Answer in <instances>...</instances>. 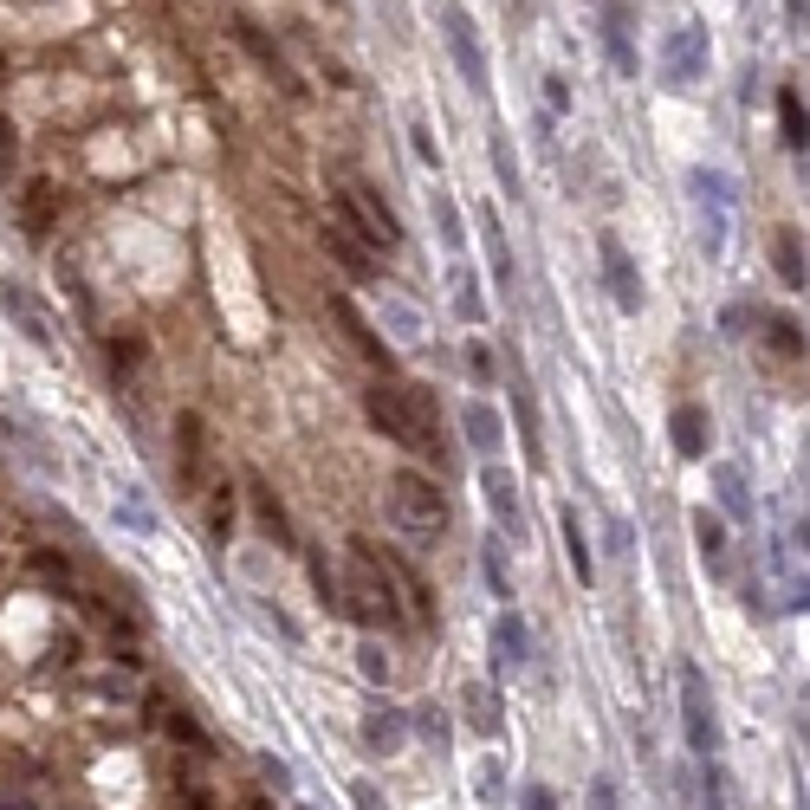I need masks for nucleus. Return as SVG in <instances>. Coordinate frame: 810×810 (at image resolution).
<instances>
[{"label":"nucleus","mask_w":810,"mask_h":810,"mask_svg":"<svg viewBox=\"0 0 810 810\" xmlns=\"http://www.w3.org/2000/svg\"><path fill=\"white\" fill-rule=\"evenodd\" d=\"M344 616L364 629H396L403 623V603H396V584L383 571L376 545L350 539V584H344Z\"/></svg>","instance_id":"nucleus-1"},{"label":"nucleus","mask_w":810,"mask_h":810,"mask_svg":"<svg viewBox=\"0 0 810 810\" xmlns=\"http://www.w3.org/2000/svg\"><path fill=\"white\" fill-rule=\"evenodd\" d=\"M332 201H337V221H344V234H350V240H357L369 259H376V254H383V259L403 254V221L383 208V195H376L369 182L332 188Z\"/></svg>","instance_id":"nucleus-2"},{"label":"nucleus","mask_w":810,"mask_h":810,"mask_svg":"<svg viewBox=\"0 0 810 810\" xmlns=\"http://www.w3.org/2000/svg\"><path fill=\"white\" fill-rule=\"evenodd\" d=\"M389 513H396V525L408 539H442L447 532V500L435 486V474H422V467H403L389 480Z\"/></svg>","instance_id":"nucleus-3"},{"label":"nucleus","mask_w":810,"mask_h":810,"mask_svg":"<svg viewBox=\"0 0 810 810\" xmlns=\"http://www.w3.org/2000/svg\"><path fill=\"white\" fill-rule=\"evenodd\" d=\"M681 733H688V752L700 765L720 759V720H713V694H707V674L694 662H681Z\"/></svg>","instance_id":"nucleus-4"},{"label":"nucleus","mask_w":810,"mask_h":810,"mask_svg":"<svg viewBox=\"0 0 810 810\" xmlns=\"http://www.w3.org/2000/svg\"><path fill=\"white\" fill-rule=\"evenodd\" d=\"M707 66H713V39H707V27H700V20H681V27L668 33V52H662L668 91H694L700 78H707Z\"/></svg>","instance_id":"nucleus-5"},{"label":"nucleus","mask_w":810,"mask_h":810,"mask_svg":"<svg viewBox=\"0 0 810 810\" xmlns=\"http://www.w3.org/2000/svg\"><path fill=\"white\" fill-rule=\"evenodd\" d=\"M688 188H694V201L707 208V254H720L727 247V215H733V182H727V169H688Z\"/></svg>","instance_id":"nucleus-6"},{"label":"nucleus","mask_w":810,"mask_h":810,"mask_svg":"<svg viewBox=\"0 0 810 810\" xmlns=\"http://www.w3.org/2000/svg\"><path fill=\"white\" fill-rule=\"evenodd\" d=\"M480 500L500 518L506 539H525V500H518V474H506L500 461H480Z\"/></svg>","instance_id":"nucleus-7"},{"label":"nucleus","mask_w":810,"mask_h":810,"mask_svg":"<svg viewBox=\"0 0 810 810\" xmlns=\"http://www.w3.org/2000/svg\"><path fill=\"white\" fill-rule=\"evenodd\" d=\"M596 259H603V286H610V298H616V312H629V318H635L649 293H642V273H635L629 247L616 240V234H603V240H596Z\"/></svg>","instance_id":"nucleus-8"},{"label":"nucleus","mask_w":810,"mask_h":810,"mask_svg":"<svg viewBox=\"0 0 810 810\" xmlns=\"http://www.w3.org/2000/svg\"><path fill=\"white\" fill-rule=\"evenodd\" d=\"M176 480H182L188 493L208 486V422H201L195 408L176 415Z\"/></svg>","instance_id":"nucleus-9"},{"label":"nucleus","mask_w":810,"mask_h":810,"mask_svg":"<svg viewBox=\"0 0 810 810\" xmlns=\"http://www.w3.org/2000/svg\"><path fill=\"white\" fill-rule=\"evenodd\" d=\"M442 27H447V52H454L461 78H467L474 91H486V52H480L474 13H467V7H447V13H442Z\"/></svg>","instance_id":"nucleus-10"},{"label":"nucleus","mask_w":810,"mask_h":810,"mask_svg":"<svg viewBox=\"0 0 810 810\" xmlns=\"http://www.w3.org/2000/svg\"><path fill=\"white\" fill-rule=\"evenodd\" d=\"M325 305H332L337 332L350 337V350H357L364 364H376V369H389V364H396V357H389V337H383V332H369V318H364V312H357V305H350L344 293H332Z\"/></svg>","instance_id":"nucleus-11"},{"label":"nucleus","mask_w":810,"mask_h":810,"mask_svg":"<svg viewBox=\"0 0 810 810\" xmlns=\"http://www.w3.org/2000/svg\"><path fill=\"white\" fill-rule=\"evenodd\" d=\"M403 403H408V422H415V454L442 467V461H447V442H442V408H435V396H428L422 383H408Z\"/></svg>","instance_id":"nucleus-12"},{"label":"nucleus","mask_w":810,"mask_h":810,"mask_svg":"<svg viewBox=\"0 0 810 810\" xmlns=\"http://www.w3.org/2000/svg\"><path fill=\"white\" fill-rule=\"evenodd\" d=\"M364 415H369V428H383L396 447H408V454H415V422H408L403 389H383V383H376V389L364 396Z\"/></svg>","instance_id":"nucleus-13"},{"label":"nucleus","mask_w":810,"mask_h":810,"mask_svg":"<svg viewBox=\"0 0 810 810\" xmlns=\"http://www.w3.org/2000/svg\"><path fill=\"white\" fill-rule=\"evenodd\" d=\"M461 428H467V447H480V454H486V461H500V447H506V415H500V408L493 403H467L461 408Z\"/></svg>","instance_id":"nucleus-14"},{"label":"nucleus","mask_w":810,"mask_h":810,"mask_svg":"<svg viewBox=\"0 0 810 810\" xmlns=\"http://www.w3.org/2000/svg\"><path fill=\"white\" fill-rule=\"evenodd\" d=\"M668 435H674V454H681V461H700V454L713 447V422H707L700 403H681L668 415Z\"/></svg>","instance_id":"nucleus-15"},{"label":"nucleus","mask_w":810,"mask_h":810,"mask_svg":"<svg viewBox=\"0 0 810 810\" xmlns=\"http://www.w3.org/2000/svg\"><path fill=\"white\" fill-rule=\"evenodd\" d=\"M603 52H610V66H616L623 78L642 72V59H635V39H629V7H623V0H610V7H603Z\"/></svg>","instance_id":"nucleus-16"},{"label":"nucleus","mask_w":810,"mask_h":810,"mask_svg":"<svg viewBox=\"0 0 810 810\" xmlns=\"http://www.w3.org/2000/svg\"><path fill=\"white\" fill-rule=\"evenodd\" d=\"M0 312H7V318H13L20 332L33 337L39 350H52V325H46V312H39V305H33V298H27V293H20L13 279H0Z\"/></svg>","instance_id":"nucleus-17"},{"label":"nucleus","mask_w":810,"mask_h":810,"mask_svg":"<svg viewBox=\"0 0 810 810\" xmlns=\"http://www.w3.org/2000/svg\"><path fill=\"white\" fill-rule=\"evenodd\" d=\"M52 221H59V188H52V182H27V188H20V227H27L33 240H46Z\"/></svg>","instance_id":"nucleus-18"},{"label":"nucleus","mask_w":810,"mask_h":810,"mask_svg":"<svg viewBox=\"0 0 810 810\" xmlns=\"http://www.w3.org/2000/svg\"><path fill=\"white\" fill-rule=\"evenodd\" d=\"M376 557H383V571H389V584H396V603H408L422 623H435V596L422 584V571H415V564H396L389 552H376Z\"/></svg>","instance_id":"nucleus-19"},{"label":"nucleus","mask_w":810,"mask_h":810,"mask_svg":"<svg viewBox=\"0 0 810 810\" xmlns=\"http://www.w3.org/2000/svg\"><path fill=\"white\" fill-rule=\"evenodd\" d=\"M772 266H778L784 293H804V234L798 227H778L772 234Z\"/></svg>","instance_id":"nucleus-20"},{"label":"nucleus","mask_w":810,"mask_h":810,"mask_svg":"<svg viewBox=\"0 0 810 810\" xmlns=\"http://www.w3.org/2000/svg\"><path fill=\"white\" fill-rule=\"evenodd\" d=\"M778 144L791 156H804V98H798V85H778Z\"/></svg>","instance_id":"nucleus-21"},{"label":"nucleus","mask_w":810,"mask_h":810,"mask_svg":"<svg viewBox=\"0 0 810 810\" xmlns=\"http://www.w3.org/2000/svg\"><path fill=\"white\" fill-rule=\"evenodd\" d=\"M447 293H454V312H461L467 325H480V318H486V298H480V273H474V266H461V259H454Z\"/></svg>","instance_id":"nucleus-22"},{"label":"nucleus","mask_w":810,"mask_h":810,"mask_svg":"<svg viewBox=\"0 0 810 810\" xmlns=\"http://www.w3.org/2000/svg\"><path fill=\"white\" fill-rule=\"evenodd\" d=\"M408 733V720H403V707H369L364 713V739L376 745V752H396Z\"/></svg>","instance_id":"nucleus-23"},{"label":"nucleus","mask_w":810,"mask_h":810,"mask_svg":"<svg viewBox=\"0 0 810 810\" xmlns=\"http://www.w3.org/2000/svg\"><path fill=\"white\" fill-rule=\"evenodd\" d=\"M493 649H500V668L525 662V623H518V610H500L493 616Z\"/></svg>","instance_id":"nucleus-24"},{"label":"nucleus","mask_w":810,"mask_h":810,"mask_svg":"<svg viewBox=\"0 0 810 810\" xmlns=\"http://www.w3.org/2000/svg\"><path fill=\"white\" fill-rule=\"evenodd\" d=\"M325 247H332V254H337V266H344L350 279H376V259H369L364 247H357V240L344 234V227H325Z\"/></svg>","instance_id":"nucleus-25"},{"label":"nucleus","mask_w":810,"mask_h":810,"mask_svg":"<svg viewBox=\"0 0 810 810\" xmlns=\"http://www.w3.org/2000/svg\"><path fill=\"white\" fill-rule=\"evenodd\" d=\"M247 493H254L259 532H266V539H293V525H286V506L273 500V486H266V480H247Z\"/></svg>","instance_id":"nucleus-26"},{"label":"nucleus","mask_w":810,"mask_h":810,"mask_svg":"<svg viewBox=\"0 0 810 810\" xmlns=\"http://www.w3.org/2000/svg\"><path fill=\"white\" fill-rule=\"evenodd\" d=\"M156 727L169 739H182V745H195V752H208V733L195 727V713H182V707H169V700H156Z\"/></svg>","instance_id":"nucleus-27"},{"label":"nucleus","mask_w":810,"mask_h":810,"mask_svg":"<svg viewBox=\"0 0 810 810\" xmlns=\"http://www.w3.org/2000/svg\"><path fill=\"white\" fill-rule=\"evenodd\" d=\"M234 33H240V46H247V52H254L259 66H266V72L279 78V85H286V91H293L298 98V78L286 72V59H279V52H273V46H266V39H259V27H247V20H240V27H234Z\"/></svg>","instance_id":"nucleus-28"},{"label":"nucleus","mask_w":810,"mask_h":810,"mask_svg":"<svg viewBox=\"0 0 810 810\" xmlns=\"http://www.w3.org/2000/svg\"><path fill=\"white\" fill-rule=\"evenodd\" d=\"M713 486H720V506H727V518H752V500H745V474L739 467H713Z\"/></svg>","instance_id":"nucleus-29"},{"label":"nucleus","mask_w":810,"mask_h":810,"mask_svg":"<svg viewBox=\"0 0 810 810\" xmlns=\"http://www.w3.org/2000/svg\"><path fill=\"white\" fill-rule=\"evenodd\" d=\"M376 305H383V318H389V332H396V344H422V312H415V305H403L396 293H383Z\"/></svg>","instance_id":"nucleus-30"},{"label":"nucleus","mask_w":810,"mask_h":810,"mask_svg":"<svg viewBox=\"0 0 810 810\" xmlns=\"http://www.w3.org/2000/svg\"><path fill=\"white\" fill-rule=\"evenodd\" d=\"M564 552H571V571H577V584L596 577V557H590V539H584V518L564 513Z\"/></svg>","instance_id":"nucleus-31"},{"label":"nucleus","mask_w":810,"mask_h":810,"mask_svg":"<svg viewBox=\"0 0 810 810\" xmlns=\"http://www.w3.org/2000/svg\"><path fill=\"white\" fill-rule=\"evenodd\" d=\"M486 259H493L500 293H513V247H506V234H500V215H493V208H486Z\"/></svg>","instance_id":"nucleus-32"},{"label":"nucleus","mask_w":810,"mask_h":810,"mask_svg":"<svg viewBox=\"0 0 810 810\" xmlns=\"http://www.w3.org/2000/svg\"><path fill=\"white\" fill-rule=\"evenodd\" d=\"M461 700H467V727H474V733H500V694H493V688L474 681Z\"/></svg>","instance_id":"nucleus-33"},{"label":"nucleus","mask_w":810,"mask_h":810,"mask_svg":"<svg viewBox=\"0 0 810 810\" xmlns=\"http://www.w3.org/2000/svg\"><path fill=\"white\" fill-rule=\"evenodd\" d=\"M694 532H700V557H707V571H720L727 564V525L713 513H694Z\"/></svg>","instance_id":"nucleus-34"},{"label":"nucleus","mask_w":810,"mask_h":810,"mask_svg":"<svg viewBox=\"0 0 810 810\" xmlns=\"http://www.w3.org/2000/svg\"><path fill=\"white\" fill-rule=\"evenodd\" d=\"M435 221H442L447 254H461V247H467V227H461V208H454V195H447V188H435Z\"/></svg>","instance_id":"nucleus-35"},{"label":"nucleus","mask_w":810,"mask_h":810,"mask_svg":"<svg viewBox=\"0 0 810 810\" xmlns=\"http://www.w3.org/2000/svg\"><path fill=\"white\" fill-rule=\"evenodd\" d=\"M480 571H486V584H493V596H500V603H513V571H506V545H486V552H480Z\"/></svg>","instance_id":"nucleus-36"},{"label":"nucleus","mask_w":810,"mask_h":810,"mask_svg":"<svg viewBox=\"0 0 810 810\" xmlns=\"http://www.w3.org/2000/svg\"><path fill=\"white\" fill-rule=\"evenodd\" d=\"M312 584H318V596H325V610H337L344 616V577H332V564L312 552Z\"/></svg>","instance_id":"nucleus-37"},{"label":"nucleus","mask_w":810,"mask_h":810,"mask_svg":"<svg viewBox=\"0 0 810 810\" xmlns=\"http://www.w3.org/2000/svg\"><path fill=\"white\" fill-rule=\"evenodd\" d=\"M137 364H144V337H137V332L111 337V369H117V376H137Z\"/></svg>","instance_id":"nucleus-38"},{"label":"nucleus","mask_w":810,"mask_h":810,"mask_svg":"<svg viewBox=\"0 0 810 810\" xmlns=\"http://www.w3.org/2000/svg\"><path fill=\"white\" fill-rule=\"evenodd\" d=\"M765 332H772V350H778V357H804V332H798L791 318H765Z\"/></svg>","instance_id":"nucleus-39"},{"label":"nucleus","mask_w":810,"mask_h":810,"mask_svg":"<svg viewBox=\"0 0 810 810\" xmlns=\"http://www.w3.org/2000/svg\"><path fill=\"white\" fill-rule=\"evenodd\" d=\"M117 518H124L130 532H156V513L144 506V493H124V500H117Z\"/></svg>","instance_id":"nucleus-40"},{"label":"nucleus","mask_w":810,"mask_h":810,"mask_svg":"<svg viewBox=\"0 0 810 810\" xmlns=\"http://www.w3.org/2000/svg\"><path fill=\"white\" fill-rule=\"evenodd\" d=\"M208 532L227 539L234 532V486H215V506H208Z\"/></svg>","instance_id":"nucleus-41"},{"label":"nucleus","mask_w":810,"mask_h":810,"mask_svg":"<svg viewBox=\"0 0 810 810\" xmlns=\"http://www.w3.org/2000/svg\"><path fill=\"white\" fill-rule=\"evenodd\" d=\"M590 810H623V798H616V778H610V772L590 778Z\"/></svg>","instance_id":"nucleus-42"},{"label":"nucleus","mask_w":810,"mask_h":810,"mask_svg":"<svg viewBox=\"0 0 810 810\" xmlns=\"http://www.w3.org/2000/svg\"><path fill=\"white\" fill-rule=\"evenodd\" d=\"M720 325H727V332H752V325H765V312H759V305H727Z\"/></svg>","instance_id":"nucleus-43"},{"label":"nucleus","mask_w":810,"mask_h":810,"mask_svg":"<svg viewBox=\"0 0 810 810\" xmlns=\"http://www.w3.org/2000/svg\"><path fill=\"white\" fill-rule=\"evenodd\" d=\"M467 376H474V383H493V376H500V364H493L486 344H467Z\"/></svg>","instance_id":"nucleus-44"},{"label":"nucleus","mask_w":810,"mask_h":810,"mask_svg":"<svg viewBox=\"0 0 810 810\" xmlns=\"http://www.w3.org/2000/svg\"><path fill=\"white\" fill-rule=\"evenodd\" d=\"M408 137H415V156H422L428 169H442V149H435V130H428V124H408Z\"/></svg>","instance_id":"nucleus-45"},{"label":"nucleus","mask_w":810,"mask_h":810,"mask_svg":"<svg viewBox=\"0 0 810 810\" xmlns=\"http://www.w3.org/2000/svg\"><path fill=\"white\" fill-rule=\"evenodd\" d=\"M13 156H20V130H13V124L0 117V182L13 176Z\"/></svg>","instance_id":"nucleus-46"},{"label":"nucleus","mask_w":810,"mask_h":810,"mask_svg":"<svg viewBox=\"0 0 810 810\" xmlns=\"http://www.w3.org/2000/svg\"><path fill=\"white\" fill-rule=\"evenodd\" d=\"M357 668H364L369 681H389V655H383L376 642H364V649H357Z\"/></svg>","instance_id":"nucleus-47"},{"label":"nucleus","mask_w":810,"mask_h":810,"mask_svg":"<svg viewBox=\"0 0 810 810\" xmlns=\"http://www.w3.org/2000/svg\"><path fill=\"white\" fill-rule=\"evenodd\" d=\"M500 791H506V772H500V759H486V772H480V798H486V804H493V798H500Z\"/></svg>","instance_id":"nucleus-48"},{"label":"nucleus","mask_w":810,"mask_h":810,"mask_svg":"<svg viewBox=\"0 0 810 810\" xmlns=\"http://www.w3.org/2000/svg\"><path fill=\"white\" fill-rule=\"evenodd\" d=\"M493 162H500V182H506V188L518 195V162H513V149H506V144H493Z\"/></svg>","instance_id":"nucleus-49"},{"label":"nucleus","mask_w":810,"mask_h":810,"mask_svg":"<svg viewBox=\"0 0 810 810\" xmlns=\"http://www.w3.org/2000/svg\"><path fill=\"white\" fill-rule=\"evenodd\" d=\"M350 798H357V810H389V804H383V791H376L369 778H357V784H350Z\"/></svg>","instance_id":"nucleus-50"},{"label":"nucleus","mask_w":810,"mask_h":810,"mask_svg":"<svg viewBox=\"0 0 810 810\" xmlns=\"http://www.w3.org/2000/svg\"><path fill=\"white\" fill-rule=\"evenodd\" d=\"M545 98H552V111H571V78H545Z\"/></svg>","instance_id":"nucleus-51"},{"label":"nucleus","mask_w":810,"mask_h":810,"mask_svg":"<svg viewBox=\"0 0 810 810\" xmlns=\"http://www.w3.org/2000/svg\"><path fill=\"white\" fill-rule=\"evenodd\" d=\"M518 804H525V810H557V798H552V784H532Z\"/></svg>","instance_id":"nucleus-52"},{"label":"nucleus","mask_w":810,"mask_h":810,"mask_svg":"<svg viewBox=\"0 0 810 810\" xmlns=\"http://www.w3.org/2000/svg\"><path fill=\"white\" fill-rule=\"evenodd\" d=\"M259 772H266V784H279V791H293V772H286L279 759H259Z\"/></svg>","instance_id":"nucleus-53"},{"label":"nucleus","mask_w":810,"mask_h":810,"mask_svg":"<svg viewBox=\"0 0 810 810\" xmlns=\"http://www.w3.org/2000/svg\"><path fill=\"white\" fill-rule=\"evenodd\" d=\"M415 727H422V733L435 739V745H442V739H447V727H442V713H422V720H415Z\"/></svg>","instance_id":"nucleus-54"},{"label":"nucleus","mask_w":810,"mask_h":810,"mask_svg":"<svg viewBox=\"0 0 810 810\" xmlns=\"http://www.w3.org/2000/svg\"><path fill=\"white\" fill-rule=\"evenodd\" d=\"M7 78H13V66H7V52H0V85H7Z\"/></svg>","instance_id":"nucleus-55"}]
</instances>
